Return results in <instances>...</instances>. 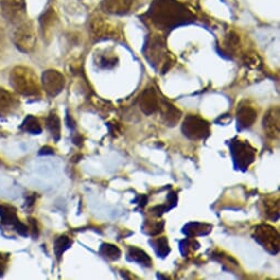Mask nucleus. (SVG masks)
Masks as SVG:
<instances>
[{
    "instance_id": "21",
    "label": "nucleus",
    "mask_w": 280,
    "mask_h": 280,
    "mask_svg": "<svg viewBox=\"0 0 280 280\" xmlns=\"http://www.w3.org/2000/svg\"><path fill=\"white\" fill-rule=\"evenodd\" d=\"M150 244L153 246L155 253L158 254V257L165 258L168 256V254L171 253V247H169L167 237H158V239L150 240Z\"/></svg>"
},
{
    "instance_id": "12",
    "label": "nucleus",
    "mask_w": 280,
    "mask_h": 280,
    "mask_svg": "<svg viewBox=\"0 0 280 280\" xmlns=\"http://www.w3.org/2000/svg\"><path fill=\"white\" fill-rule=\"evenodd\" d=\"M138 104L143 113H145L146 116H151V114H154L159 111L160 99L154 88L147 87L144 89L141 96L139 97Z\"/></svg>"
},
{
    "instance_id": "13",
    "label": "nucleus",
    "mask_w": 280,
    "mask_h": 280,
    "mask_svg": "<svg viewBox=\"0 0 280 280\" xmlns=\"http://www.w3.org/2000/svg\"><path fill=\"white\" fill-rule=\"evenodd\" d=\"M279 108L271 107L262 119V128L266 137L271 140H277L280 132V117Z\"/></svg>"
},
{
    "instance_id": "5",
    "label": "nucleus",
    "mask_w": 280,
    "mask_h": 280,
    "mask_svg": "<svg viewBox=\"0 0 280 280\" xmlns=\"http://www.w3.org/2000/svg\"><path fill=\"white\" fill-rule=\"evenodd\" d=\"M91 39L95 42L121 39V30L103 16H93L89 23Z\"/></svg>"
},
{
    "instance_id": "30",
    "label": "nucleus",
    "mask_w": 280,
    "mask_h": 280,
    "mask_svg": "<svg viewBox=\"0 0 280 280\" xmlns=\"http://www.w3.org/2000/svg\"><path fill=\"white\" fill-rule=\"evenodd\" d=\"M12 105V96L6 89L0 88V110H6Z\"/></svg>"
},
{
    "instance_id": "25",
    "label": "nucleus",
    "mask_w": 280,
    "mask_h": 280,
    "mask_svg": "<svg viewBox=\"0 0 280 280\" xmlns=\"http://www.w3.org/2000/svg\"><path fill=\"white\" fill-rule=\"evenodd\" d=\"M71 245H73V241H71L70 237L66 236V235H62L55 240V242H54V253H55V255H56V258L58 261L61 260L63 254H64Z\"/></svg>"
},
{
    "instance_id": "11",
    "label": "nucleus",
    "mask_w": 280,
    "mask_h": 280,
    "mask_svg": "<svg viewBox=\"0 0 280 280\" xmlns=\"http://www.w3.org/2000/svg\"><path fill=\"white\" fill-rule=\"evenodd\" d=\"M257 120V110L248 100H242L236 109L237 129L245 130L253 126Z\"/></svg>"
},
{
    "instance_id": "35",
    "label": "nucleus",
    "mask_w": 280,
    "mask_h": 280,
    "mask_svg": "<svg viewBox=\"0 0 280 280\" xmlns=\"http://www.w3.org/2000/svg\"><path fill=\"white\" fill-rule=\"evenodd\" d=\"M146 202H147V197L146 196H142V197L139 198V205L140 206L144 207V206L146 205Z\"/></svg>"
},
{
    "instance_id": "28",
    "label": "nucleus",
    "mask_w": 280,
    "mask_h": 280,
    "mask_svg": "<svg viewBox=\"0 0 280 280\" xmlns=\"http://www.w3.org/2000/svg\"><path fill=\"white\" fill-rule=\"evenodd\" d=\"M180 252L184 256L188 255L190 252H194L200 247V244L198 243V241H196L193 237H189V239H186L184 241L180 242Z\"/></svg>"
},
{
    "instance_id": "29",
    "label": "nucleus",
    "mask_w": 280,
    "mask_h": 280,
    "mask_svg": "<svg viewBox=\"0 0 280 280\" xmlns=\"http://www.w3.org/2000/svg\"><path fill=\"white\" fill-rule=\"evenodd\" d=\"M143 228L148 235L154 236V235L159 234L160 232H163L164 222L163 221H160V222H145Z\"/></svg>"
},
{
    "instance_id": "27",
    "label": "nucleus",
    "mask_w": 280,
    "mask_h": 280,
    "mask_svg": "<svg viewBox=\"0 0 280 280\" xmlns=\"http://www.w3.org/2000/svg\"><path fill=\"white\" fill-rule=\"evenodd\" d=\"M118 58L113 55H109L108 53L104 54H98L96 56V64L98 65L100 69L104 70H110L113 69L114 66L117 65Z\"/></svg>"
},
{
    "instance_id": "10",
    "label": "nucleus",
    "mask_w": 280,
    "mask_h": 280,
    "mask_svg": "<svg viewBox=\"0 0 280 280\" xmlns=\"http://www.w3.org/2000/svg\"><path fill=\"white\" fill-rule=\"evenodd\" d=\"M42 86L50 97H56L65 87V77L56 70H48L42 75Z\"/></svg>"
},
{
    "instance_id": "7",
    "label": "nucleus",
    "mask_w": 280,
    "mask_h": 280,
    "mask_svg": "<svg viewBox=\"0 0 280 280\" xmlns=\"http://www.w3.org/2000/svg\"><path fill=\"white\" fill-rule=\"evenodd\" d=\"M253 237L267 252L276 255L280 249V235L277 228L267 223H262L254 228Z\"/></svg>"
},
{
    "instance_id": "33",
    "label": "nucleus",
    "mask_w": 280,
    "mask_h": 280,
    "mask_svg": "<svg viewBox=\"0 0 280 280\" xmlns=\"http://www.w3.org/2000/svg\"><path fill=\"white\" fill-rule=\"evenodd\" d=\"M30 224H31V228H32V232H33V237H36L37 236V226H36V221L35 219H30Z\"/></svg>"
},
{
    "instance_id": "15",
    "label": "nucleus",
    "mask_w": 280,
    "mask_h": 280,
    "mask_svg": "<svg viewBox=\"0 0 280 280\" xmlns=\"http://www.w3.org/2000/svg\"><path fill=\"white\" fill-rule=\"evenodd\" d=\"M159 111L162 112L163 121L167 126H175L182 116L179 109L165 99H160Z\"/></svg>"
},
{
    "instance_id": "19",
    "label": "nucleus",
    "mask_w": 280,
    "mask_h": 280,
    "mask_svg": "<svg viewBox=\"0 0 280 280\" xmlns=\"http://www.w3.org/2000/svg\"><path fill=\"white\" fill-rule=\"evenodd\" d=\"M46 129L50 131L55 141L61 139V120L55 112H51L46 118Z\"/></svg>"
},
{
    "instance_id": "3",
    "label": "nucleus",
    "mask_w": 280,
    "mask_h": 280,
    "mask_svg": "<svg viewBox=\"0 0 280 280\" xmlns=\"http://www.w3.org/2000/svg\"><path fill=\"white\" fill-rule=\"evenodd\" d=\"M10 83L23 96H39L41 91L39 78L35 70L27 66H16L10 73Z\"/></svg>"
},
{
    "instance_id": "32",
    "label": "nucleus",
    "mask_w": 280,
    "mask_h": 280,
    "mask_svg": "<svg viewBox=\"0 0 280 280\" xmlns=\"http://www.w3.org/2000/svg\"><path fill=\"white\" fill-rule=\"evenodd\" d=\"M7 262H8V256L0 253V276H2L3 273H5Z\"/></svg>"
},
{
    "instance_id": "22",
    "label": "nucleus",
    "mask_w": 280,
    "mask_h": 280,
    "mask_svg": "<svg viewBox=\"0 0 280 280\" xmlns=\"http://www.w3.org/2000/svg\"><path fill=\"white\" fill-rule=\"evenodd\" d=\"M99 253L101 256H104L108 261H118L121 257V251L118 246L110 244V243H103L100 245Z\"/></svg>"
},
{
    "instance_id": "16",
    "label": "nucleus",
    "mask_w": 280,
    "mask_h": 280,
    "mask_svg": "<svg viewBox=\"0 0 280 280\" xmlns=\"http://www.w3.org/2000/svg\"><path fill=\"white\" fill-rule=\"evenodd\" d=\"M213 226L208 223H200V222H190L187 223L182 228V233L187 237H197L208 235L212 231Z\"/></svg>"
},
{
    "instance_id": "17",
    "label": "nucleus",
    "mask_w": 280,
    "mask_h": 280,
    "mask_svg": "<svg viewBox=\"0 0 280 280\" xmlns=\"http://www.w3.org/2000/svg\"><path fill=\"white\" fill-rule=\"evenodd\" d=\"M128 260L131 262H138V264H140L141 266H144V267H147V268L152 267V264H153L152 258L148 256V254L141 248L135 247V246L129 248Z\"/></svg>"
},
{
    "instance_id": "4",
    "label": "nucleus",
    "mask_w": 280,
    "mask_h": 280,
    "mask_svg": "<svg viewBox=\"0 0 280 280\" xmlns=\"http://www.w3.org/2000/svg\"><path fill=\"white\" fill-rule=\"evenodd\" d=\"M230 152L234 167L245 172L255 162L257 150L248 141L234 138L230 141Z\"/></svg>"
},
{
    "instance_id": "6",
    "label": "nucleus",
    "mask_w": 280,
    "mask_h": 280,
    "mask_svg": "<svg viewBox=\"0 0 280 280\" xmlns=\"http://www.w3.org/2000/svg\"><path fill=\"white\" fill-rule=\"evenodd\" d=\"M181 132L192 141H205L210 137V123L197 114H188L182 121Z\"/></svg>"
},
{
    "instance_id": "20",
    "label": "nucleus",
    "mask_w": 280,
    "mask_h": 280,
    "mask_svg": "<svg viewBox=\"0 0 280 280\" xmlns=\"http://www.w3.org/2000/svg\"><path fill=\"white\" fill-rule=\"evenodd\" d=\"M0 220H1V223L12 226L14 228L20 221L16 209L10 206H0Z\"/></svg>"
},
{
    "instance_id": "1",
    "label": "nucleus",
    "mask_w": 280,
    "mask_h": 280,
    "mask_svg": "<svg viewBox=\"0 0 280 280\" xmlns=\"http://www.w3.org/2000/svg\"><path fill=\"white\" fill-rule=\"evenodd\" d=\"M144 17L155 28L166 32L196 20L192 12L177 0H154Z\"/></svg>"
},
{
    "instance_id": "2",
    "label": "nucleus",
    "mask_w": 280,
    "mask_h": 280,
    "mask_svg": "<svg viewBox=\"0 0 280 280\" xmlns=\"http://www.w3.org/2000/svg\"><path fill=\"white\" fill-rule=\"evenodd\" d=\"M142 51L148 63L155 70H160L163 74L167 73L174 64V61L171 59V55L167 52L166 43H165L162 35H148Z\"/></svg>"
},
{
    "instance_id": "9",
    "label": "nucleus",
    "mask_w": 280,
    "mask_h": 280,
    "mask_svg": "<svg viewBox=\"0 0 280 280\" xmlns=\"http://www.w3.org/2000/svg\"><path fill=\"white\" fill-rule=\"evenodd\" d=\"M2 16L10 23H22L27 17L25 0H0Z\"/></svg>"
},
{
    "instance_id": "18",
    "label": "nucleus",
    "mask_w": 280,
    "mask_h": 280,
    "mask_svg": "<svg viewBox=\"0 0 280 280\" xmlns=\"http://www.w3.org/2000/svg\"><path fill=\"white\" fill-rule=\"evenodd\" d=\"M40 22L42 30H43L44 37L48 36L57 22L56 14H55V11L52 8H50V9L46 10L44 14L42 15V17L40 18Z\"/></svg>"
},
{
    "instance_id": "8",
    "label": "nucleus",
    "mask_w": 280,
    "mask_h": 280,
    "mask_svg": "<svg viewBox=\"0 0 280 280\" xmlns=\"http://www.w3.org/2000/svg\"><path fill=\"white\" fill-rule=\"evenodd\" d=\"M15 45L18 48L21 52L29 53L33 51L36 44V32L31 22H25L23 21L20 23L14 32L12 36Z\"/></svg>"
},
{
    "instance_id": "14",
    "label": "nucleus",
    "mask_w": 280,
    "mask_h": 280,
    "mask_svg": "<svg viewBox=\"0 0 280 280\" xmlns=\"http://www.w3.org/2000/svg\"><path fill=\"white\" fill-rule=\"evenodd\" d=\"M133 2L134 0H103L100 8L107 14L123 16L130 11Z\"/></svg>"
},
{
    "instance_id": "26",
    "label": "nucleus",
    "mask_w": 280,
    "mask_h": 280,
    "mask_svg": "<svg viewBox=\"0 0 280 280\" xmlns=\"http://www.w3.org/2000/svg\"><path fill=\"white\" fill-rule=\"evenodd\" d=\"M240 36L235 32H230L224 41V49H226L228 54L235 55V53L240 49Z\"/></svg>"
},
{
    "instance_id": "23",
    "label": "nucleus",
    "mask_w": 280,
    "mask_h": 280,
    "mask_svg": "<svg viewBox=\"0 0 280 280\" xmlns=\"http://www.w3.org/2000/svg\"><path fill=\"white\" fill-rule=\"evenodd\" d=\"M264 210L265 214L268 219L273 221H277L279 218V199L268 198L264 202Z\"/></svg>"
},
{
    "instance_id": "34",
    "label": "nucleus",
    "mask_w": 280,
    "mask_h": 280,
    "mask_svg": "<svg viewBox=\"0 0 280 280\" xmlns=\"http://www.w3.org/2000/svg\"><path fill=\"white\" fill-rule=\"evenodd\" d=\"M40 154L41 155H43V154H54V150H53V148H51L50 146H45L43 148H41Z\"/></svg>"
},
{
    "instance_id": "36",
    "label": "nucleus",
    "mask_w": 280,
    "mask_h": 280,
    "mask_svg": "<svg viewBox=\"0 0 280 280\" xmlns=\"http://www.w3.org/2000/svg\"><path fill=\"white\" fill-rule=\"evenodd\" d=\"M67 125H69L70 128H71V129H74V128H75V124H74L73 119H71V120H70V117H67Z\"/></svg>"
},
{
    "instance_id": "31",
    "label": "nucleus",
    "mask_w": 280,
    "mask_h": 280,
    "mask_svg": "<svg viewBox=\"0 0 280 280\" xmlns=\"http://www.w3.org/2000/svg\"><path fill=\"white\" fill-rule=\"evenodd\" d=\"M244 63L249 67H253V69H256V67L261 66L262 62L261 58L258 57L257 54H245L244 56Z\"/></svg>"
},
{
    "instance_id": "24",
    "label": "nucleus",
    "mask_w": 280,
    "mask_h": 280,
    "mask_svg": "<svg viewBox=\"0 0 280 280\" xmlns=\"http://www.w3.org/2000/svg\"><path fill=\"white\" fill-rule=\"evenodd\" d=\"M20 129L27 133L31 134H41L42 133V126L40 124V121L37 120L35 117L28 116L24 119L22 124H21Z\"/></svg>"
}]
</instances>
